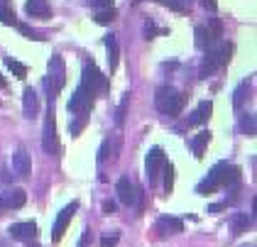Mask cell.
<instances>
[{
  "label": "cell",
  "mask_w": 257,
  "mask_h": 247,
  "mask_svg": "<svg viewBox=\"0 0 257 247\" xmlns=\"http://www.w3.org/2000/svg\"><path fill=\"white\" fill-rule=\"evenodd\" d=\"M184 103H186V95L172 88V86H162L155 95V105H157L159 113L169 115V117H179V113L184 110Z\"/></svg>",
  "instance_id": "cell-1"
},
{
  "label": "cell",
  "mask_w": 257,
  "mask_h": 247,
  "mask_svg": "<svg viewBox=\"0 0 257 247\" xmlns=\"http://www.w3.org/2000/svg\"><path fill=\"white\" fill-rule=\"evenodd\" d=\"M230 54H233V44H228V42H218L216 47H211L201 64V78H208L216 69L225 66L230 61Z\"/></svg>",
  "instance_id": "cell-2"
},
{
  "label": "cell",
  "mask_w": 257,
  "mask_h": 247,
  "mask_svg": "<svg viewBox=\"0 0 257 247\" xmlns=\"http://www.w3.org/2000/svg\"><path fill=\"white\" fill-rule=\"evenodd\" d=\"M81 88H86L91 95L96 93H108L110 83H108V76H103L98 71V66L91 61L83 66V76H81Z\"/></svg>",
  "instance_id": "cell-3"
},
{
  "label": "cell",
  "mask_w": 257,
  "mask_h": 247,
  "mask_svg": "<svg viewBox=\"0 0 257 247\" xmlns=\"http://www.w3.org/2000/svg\"><path fill=\"white\" fill-rule=\"evenodd\" d=\"M66 83V66H64V59L59 54L49 59V78H47V86H49V100H54L57 93L64 88Z\"/></svg>",
  "instance_id": "cell-4"
},
{
  "label": "cell",
  "mask_w": 257,
  "mask_h": 247,
  "mask_svg": "<svg viewBox=\"0 0 257 247\" xmlns=\"http://www.w3.org/2000/svg\"><path fill=\"white\" fill-rule=\"evenodd\" d=\"M91 110H93V95L79 86V88L74 91V95H71V100H69V113L88 120V113H91Z\"/></svg>",
  "instance_id": "cell-5"
},
{
  "label": "cell",
  "mask_w": 257,
  "mask_h": 247,
  "mask_svg": "<svg viewBox=\"0 0 257 247\" xmlns=\"http://www.w3.org/2000/svg\"><path fill=\"white\" fill-rule=\"evenodd\" d=\"M42 145L49 154L59 152V140H57V122H54V100H49V110H47V120H44V137Z\"/></svg>",
  "instance_id": "cell-6"
},
{
  "label": "cell",
  "mask_w": 257,
  "mask_h": 247,
  "mask_svg": "<svg viewBox=\"0 0 257 247\" xmlns=\"http://www.w3.org/2000/svg\"><path fill=\"white\" fill-rule=\"evenodd\" d=\"M164 164H167L164 152H162L159 147H152L150 154H147V162H145V176H147L150 186L157 184V179H159V174H162V169H164Z\"/></svg>",
  "instance_id": "cell-7"
},
{
  "label": "cell",
  "mask_w": 257,
  "mask_h": 247,
  "mask_svg": "<svg viewBox=\"0 0 257 247\" xmlns=\"http://www.w3.org/2000/svg\"><path fill=\"white\" fill-rule=\"evenodd\" d=\"M225 167H228V162H218L216 167L208 171V176L196 186V193L208 196V193H213L216 189H220L223 186V171H225Z\"/></svg>",
  "instance_id": "cell-8"
},
{
  "label": "cell",
  "mask_w": 257,
  "mask_h": 247,
  "mask_svg": "<svg viewBox=\"0 0 257 247\" xmlns=\"http://www.w3.org/2000/svg\"><path fill=\"white\" fill-rule=\"evenodd\" d=\"M76 210H79L76 201H71L66 208H61V213L57 215V220H54V228H52V240L54 242H59L61 237H64V232H66V228H69V223H71V218H74Z\"/></svg>",
  "instance_id": "cell-9"
},
{
  "label": "cell",
  "mask_w": 257,
  "mask_h": 247,
  "mask_svg": "<svg viewBox=\"0 0 257 247\" xmlns=\"http://www.w3.org/2000/svg\"><path fill=\"white\" fill-rule=\"evenodd\" d=\"M10 237L13 240H22V242H32L35 237H37V223H32V220H27V223H15V225H10Z\"/></svg>",
  "instance_id": "cell-10"
},
{
  "label": "cell",
  "mask_w": 257,
  "mask_h": 247,
  "mask_svg": "<svg viewBox=\"0 0 257 247\" xmlns=\"http://www.w3.org/2000/svg\"><path fill=\"white\" fill-rule=\"evenodd\" d=\"M115 191H118V201L120 203H125V206H133V203L138 201V191H135L133 181H130L127 176H120Z\"/></svg>",
  "instance_id": "cell-11"
},
{
  "label": "cell",
  "mask_w": 257,
  "mask_h": 247,
  "mask_svg": "<svg viewBox=\"0 0 257 247\" xmlns=\"http://www.w3.org/2000/svg\"><path fill=\"white\" fill-rule=\"evenodd\" d=\"M184 230V223L174 218V215H162L157 220V232L162 237H167V235H179Z\"/></svg>",
  "instance_id": "cell-12"
},
{
  "label": "cell",
  "mask_w": 257,
  "mask_h": 247,
  "mask_svg": "<svg viewBox=\"0 0 257 247\" xmlns=\"http://www.w3.org/2000/svg\"><path fill=\"white\" fill-rule=\"evenodd\" d=\"M13 171H15L20 179H27V176H30L32 162H30V154L25 152V150H18V152L13 154Z\"/></svg>",
  "instance_id": "cell-13"
},
{
  "label": "cell",
  "mask_w": 257,
  "mask_h": 247,
  "mask_svg": "<svg viewBox=\"0 0 257 247\" xmlns=\"http://www.w3.org/2000/svg\"><path fill=\"white\" fill-rule=\"evenodd\" d=\"M25 201H27V193L22 189H13L0 198V206H3V208H22Z\"/></svg>",
  "instance_id": "cell-14"
},
{
  "label": "cell",
  "mask_w": 257,
  "mask_h": 247,
  "mask_svg": "<svg viewBox=\"0 0 257 247\" xmlns=\"http://www.w3.org/2000/svg\"><path fill=\"white\" fill-rule=\"evenodd\" d=\"M211 113H213V103H211V100L198 103V108L194 110V115L189 117V125H191V128H194V125H203V122L211 117Z\"/></svg>",
  "instance_id": "cell-15"
},
{
  "label": "cell",
  "mask_w": 257,
  "mask_h": 247,
  "mask_svg": "<svg viewBox=\"0 0 257 247\" xmlns=\"http://www.w3.org/2000/svg\"><path fill=\"white\" fill-rule=\"evenodd\" d=\"M22 105H25V117H37V110H40V103H37V93L32 88H25L22 93Z\"/></svg>",
  "instance_id": "cell-16"
},
{
  "label": "cell",
  "mask_w": 257,
  "mask_h": 247,
  "mask_svg": "<svg viewBox=\"0 0 257 247\" xmlns=\"http://www.w3.org/2000/svg\"><path fill=\"white\" fill-rule=\"evenodd\" d=\"M25 10H27V15H30V18H49V15H52V10H49V3H47V0H27Z\"/></svg>",
  "instance_id": "cell-17"
},
{
  "label": "cell",
  "mask_w": 257,
  "mask_h": 247,
  "mask_svg": "<svg viewBox=\"0 0 257 247\" xmlns=\"http://www.w3.org/2000/svg\"><path fill=\"white\" fill-rule=\"evenodd\" d=\"M105 49H108V66H110V71H115V69H118L120 47H118V39L113 37V35L105 37Z\"/></svg>",
  "instance_id": "cell-18"
},
{
  "label": "cell",
  "mask_w": 257,
  "mask_h": 247,
  "mask_svg": "<svg viewBox=\"0 0 257 247\" xmlns=\"http://www.w3.org/2000/svg\"><path fill=\"white\" fill-rule=\"evenodd\" d=\"M211 142V130H201V133L191 140V150H194V157L196 159H201L203 157V152H206V145Z\"/></svg>",
  "instance_id": "cell-19"
},
{
  "label": "cell",
  "mask_w": 257,
  "mask_h": 247,
  "mask_svg": "<svg viewBox=\"0 0 257 247\" xmlns=\"http://www.w3.org/2000/svg\"><path fill=\"white\" fill-rule=\"evenodd\" d=\"M250 225H252V215H247V213H235V215H233V232H235V235L247 232Z\"/></svg>",
  "instance_id": "cell-20"
},
{
  "label": "cell",
  "mask_w": 257,
  "mask_h": 247,
  "mask_svg": "<svg viewBox=\"0 0 257 247\" xmlns=\"http://www.w3.org/2000/svg\"><path fill=\"white\" fill-rule=\"evenodd\" d=\"M206 32H208V39H211V44H218L220 37H223V27H220V20H211V25L206 27Z\"/></svg>",
  "instance_id": "cell-21"
},
{
  "label": "cell",
  "mask_w": 257,
  "mask_h": 247,
  "mask_svg": "<svg viewBox=\"0 0 257 247\" xmlns=\"http://www.w3.org/2000/svg\"><path fill=\"white\" fill-rule=\"evenodd\" d=\"M162 5H167L169 10H177V13H186L191 8V0H157Z\"/></svg>",
  "instance_id": "cell-22"
},
{
  "label": "cell",
  "mask_w": 257,
  "mask_h": 247,
  "mask_svg": "<svg viewBox=\"0 0 257 247\" xmlns=\"http://www.w3.org/2000/svg\"><path fill=\"white\" fill-rule=\"evenodd\" d=\"M247 93H250V83H247V81H242V83L237 86V91H235V98H233V105H235V108H242V103H245V98H247Z\"/></svg>",
  "instance_id": "cell-23"
},
{
  "label": "cell",
  "mask_w": 257,
  "mask_h": 247,
  "mask_svg": "<svg viewBox=\"0 0 257 247\" xmlns=\"http://www.w3.org/2000/svg\"><path fill=\"white\" fill-rule=\"evenodd\" d=\"M196 47L198 49H208V47H211V39H208V32H206V25H198L196 27Z\"/></svg>",
  "instance_id": "cell-24"
},
{
  "label": "cell",
  "mask_w": 257,
  "mask_h": 247,
  "mask_svg": "<svg viewBox=\"0 0 257 247\" xmlns=\"http://www.w3.org/2000/svg\"><path fill=\"white\" fill-rule=\"evenodd\" d=\"M162 174H164V191H167V193H172V189H174V167L167 162V164H164V169H162Z\"/></svg>",
  "instance_id": "cell-25"
},
{
  "label": "cell",
  "mask_w": 257,
  "mask_h": 247,
  "mask_svg": "<svg viewBox=\"0 0 257 247\" xmlns=\"http://www.w3.org/2000/svg\"><path fill=\"white\" fill-rule=\"evenodd\" d=\"M5 64H8V69H10L18 78H27V66H25V64L15 61V59H5Z\"/></svg>",
  "instance_id": "cell-26"
},
{
  "label": "cell",
  "mask_w": 257,
  "mask_h": 247,
  "mask_svg": "<svg viewBox=\"0 0 257 247\" xmlns=\"http://www.w3.org/2000/svg\"><path fill=\"white\" fill-rule=\"evenodd\" d=\"M115 18H118V10H115V8H110V10H98L93 20H96L98 25H108V22H113Z\"/></svg>",
  "instance_id": "cell-27"
},
{
  "label": "cell",
  "mask_w": 257,
  "mask_h": 247,
  "mask_svg": "<svg viewBox=\"0 0 257 247\" xmlns=\"http://www.w3.org/2000/svg\"><path fill=\"white\" fill-rule=\"evenodd\" d=\"M0 22L3 25H18V20H15V13L5 5V3H0Z\"/></svg>",
  "instance_id": "cell-28"
},
{
  "label": "cell",
  "mask_w": 257,
  "mask_h": 247,
  "mask_svg": "<svg viewBox=\"0 0 257 247\" xmlns=\"http://www.w3.org/2000/svg\"><path fill=\"white\" fill-rule=\"evenodd\" d=\"M242 130L247 133V137H255V115H242Z\"/></svg>",
  "instance_id": "cell-29"
},
{
  "label": "cell",
  "mask_w": 257,
  "mask_h": 247,
  "mask_svg": "<svg viewBox=\"0 0 257 247\" xmlns=\"http://www.w3.org/2000/svg\"><path fill=\"white\" fill-rule=\"evenodd\" d=\"M127 103H130V93L122 98V103H120V108H118V115H115V122H118V128L125 122V110H127Z\"/></svg>",
  "instance_id": "cell-30"
},
{
  "label": "cell",
  "mask_w": 257,
  "mask_h": 247,
  "mask_svg": "<svg viewBox=\"0 0 257 247\" xmlns=\"http://www.w3.org/2000/svg\"><path fill=\"white\" fill-rule=\"evenodd\" d=\"M18 30H20L22 35L27 39H44V37H40V32H35V30H30L27 25H18Z\"/></svg>",
  "instance_id": "cell-31"
},
{
  "label": "cell",
  "mask_w": 257,
  "mask_h": 247,
  "mask_svg": "<svg viewBox=\"0 0 257 247\" xmlns=\"http://www.w3.org/2000/svg\"><path fill=\"white\" fill-rule=\"evenodd\" d=\"M88 5H93L98 10H110L113 8V0H88Z\"/></svg>",
  "instance_id": "cell-32"
},
{
  "label": "cell",
  "mask_w": 257,
  "mask_h": 247,
  "mask_svg": "<svg viewBox=\"0 0 257 247\" xmlns=\"http://www.w3.org/2000/svg\"><path fill=\"white\" fill-rule=\"evenodd\" d=\"M118 245V232H113V235H105L103 240H100V247H115Z\"/></svg>",
  "instance_id": "cell-33"
},
{
  "label": "cell",
  "mask_w": 257,
  "mask_h": 247,
  "mask_svg": "<svg viewBox=\"0 0 257 247\" xmlns=\"http://www.w3.org/2000/svg\"><path fill=\"white\" fill-rule=\"evenodd\" d=\"M91 237H93L91 230H83V235H81V240H79V247H86L88 242H91Z\"/></svg>",
  "instance_id": "cell-34"
},
{
  "label": "cell",
  "mask_w": 257,
  "mask_h": 247,
  "mask_svg": "<svg viewBox=\"0 0 257 247\" xmlns=\"http://www.w3.org/2000/svg\"><path fill=\"white\" fill-rule=\"evenodd\" d=\"M201 5H203L206 10H211V13H216V10H218V3H216V0H201Z\"/></svg>",
  "instance_id": "cell-35"
},
{
  "label": "cell",
  "mask_w": 257,
  "mask_h": 247,
  "mask_svg": "<svg viewBox=\"0 0 257 247\" xmlns=\"http://www.w3.org/2000/svg\"><path fill=\"white\" fill-rule=\"evenodd\" d=\"M103 213H105V215L115 213V203H113V201H105V203H103Z\"/></svg>",
  "instance_id": "cell-36"
},
{
  "label": "cell",
  "mask_w": 257,
  "mask_h": 247,
  "mask_svg": "<svg viewBox=\"0 0 257 247\" xmlns=\"http://www.w3.org/2000/svg\"><path fill=\"white\" fill-rule=\"evenodd\" d=\"M223 208H225V203H213V206H208V213H218Z\"/></svg>",
  "instance_id": "cell-37"
},
{
  "label": "cell",
  "mask_w": 257,
  "mask_h": 247,
  "mask_svg": "<svg viewBox=\"0 0 257 247\" xmlns=\"http://www.w3.org/2000/svg\"><path fill=\"white\" fill-rule=\"evenodd\" d=\"M0 88H5V78L0 76Z\"/></svg>",
  "instance_id": "cell-38"
},
{
  "label": "cell",
  "mask_w": 257,
  "mask_h": 247,
  "mask_svg": "<svg viewBox=\"0 0 257 247\" xmlns=\"http://www.w3.org/2000/svg\"><path fill=\"white\" fill-rule=\"evenodd\" d=\"M27 247H42V245H37V242H30V245H27Z\"/></svg>",
  "instance_id": "cell-39"
},
{
  "label": "cell",
  "mask_w": 257,
  "mask_h": 247,
  "mask_svg": "<svg viewBox=\"0 0 257 247\" xmlns=\"http://www.w3.org/2000/svg\"><path fill=\"white\" fill-rule=\"evenodd\" d=\"M0 3H5V0H0Z\"/></svg>",
  "instance_id": "cell-40"
},
{
  "label": "cell",
  "mask_w": 257,
  "mask_h": 247,
  "mask_svg": "<svg viewBox=\"0 0 257 247\" xmlns=\"http://www.w3.org/2000/svg\"><path fill=\"white\" fill-rule=\"evenodd\" d=\"M0 208H3V206H0Z\"/></svg>",
  "instance_id": "cell-41"
}]
</instances>
